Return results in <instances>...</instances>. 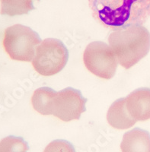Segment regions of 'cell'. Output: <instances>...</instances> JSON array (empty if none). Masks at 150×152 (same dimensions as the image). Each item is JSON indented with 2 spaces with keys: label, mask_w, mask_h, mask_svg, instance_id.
I'll list each match as a JSON object with an SVG mask.
<instances>
[{
  "label": "cell",
  "mask_w": 150,
  "mask_h": 152,
  "mask_svg": "<svg viewBox=\"0 0 150 152\" xmlns=\"http://www.w3.org/2000/svg\"><path fill=\"white\" fill-rule=\"evenodd\" d=\"M92 16L104 28L142 26L150 16V0H88Z\"/></svg>",
  "instance_id": "cell-1"
},
{
  "label": "cell",
  "mask_w": 150,
  "mask_h": 152,
  "mask_svg": "<svg viewBox=\"0 0 150 152\" xmlns=\"http://www.w3.org/2000/svg\"><path fill=\"white\" fill-rule=\"evenodd\" d=\"M108 42L119 64L129 69L149 52L150 33L143 25L130 27L113 31Z\"/></svg>",
  "instance_id": "cell-2"
},
{
  "label": "cell",
  "mask_w": 150,
  "mask_h": 152,
  "mask_svg": "<svg viewBox=\"0 0 150 152\" xmlns=\"http://www.w3.org/2000/svg\"><path fill=\"white\" fill-rule=\"evenodd\" d=\"M41 42L38 34L29 27L15 24L5 31L3 47L12 59L31 62Z\"/></svg>",
  "instance_id": "cell-3"
},
{
  "label": "cell",
  "mask_w": 150,
  "mask_h": 152,
  "mask_svg": "<svg viewBox=\"0 0 150 152\" xmlns=\"http://www.w3.org/2000/svg\"><path fill=\"white\" fill-rule=\"evenodd\" d=\"M68 58L69 52L62 41L47 38L37 47L32 66L41 75L52 76L64 69Z\"/></svg>",
  "instance_id": "cell-4"
},
{
  "label": "cell",
  "mask_w": 150,
  "mask_h": 152,
  "mask_svg": "<svg viewBox=\"0 0 150 152\" xmlns=\"http://www.w3.org/2000/svg\"><path fill=\"white\" fill-rule=\"evenodd\" d=\"M83 61L88 71L104 79L114 77L118 62L111 47L101 41L92 42L87 46Z\"/></svg>",
  "instance_id": "cell-5"
},
{
  "label": "cell",
  "mask_w": 150,
  "mask_h": 152,
  "mask_svg": "<svg viewBox=\"0 0 150 152\" xmlns=\"http://www.w3.org/2000/svg\"><path fill=\"white\" fill-rule=\"evenodd\" d=\"M87 100L81 92L73 88H64L57 92L54 99L53 115L64 122L79 119L85 111Z\"/></svg>",
  "instance_id": "cell-6"
},
{
  "label": "cell",
  "mask_w": 150,
  "mask_h": 152,
  "mask_svg": "<svg viewBox=\"0 0 150 152\" xmlns=\"http://www.w3.org/2000/svg\"><path fill=\"white\" fill-rule=\"evenodd\" d=\"M126 106L136 121L150 119V88H140L131 92L126 97Z\"/></svg>",
  "instance_id": "cell-7"
},
{
  "label": "cell",
  "mask_w": 150,
  "mask_h": 152,
  "mask_svg": "<svg viewBox=\"0 0 150 152\" xmlns=\"http://www.w3.org/2000/svg\"><path fill=\"white\" fill-rule=\"evenodd\" d=\"M109 125L117 129L131 128L136 123L128 112L126 106V98L117 99L109 107L107 113Z\"/></svg>",
  "instance_id": "cell-8"
},
{
  "label": "cell",
  "mask_w": 150,
  "mask_h": 152,
  "mask_svg": "<svg viewBox=\"0 0 150 152\" xmlns=\"http://www.w3.org/2000/svg\"><path fill=\"white\" fill-rule=\"evenodd\" d=\"M122 152H150V134L140 128L127 132L121 144Z\"/></svg>",
  "instance_id": "cell-9"
},
{
  "label": "cell",
  "mask_w": 150,
  "mask_h": 152,
  "mask_svg": "<svg viewBox=\"0 0 150 152\" xmlns=\"http://www.w3.org/2000/svg\"><path fill=\"white\" fill-rule=\"evenodd\" d=\"M57 92L48 87L38 88L32 95L33 108L42 115H53L54 102Z\"/></svg>",
  "instance_id": "cell-10"
},
{
  "label": "cell",
  "mask_w": 150,
  "mask_h": 152,
  "mask_svg": "<svg viewBox=\"0 0 150 152\" xmlns=\"http://www.w3.org/2000/svg\"><path fill=\"white\" fill-rule=\"evenodd\" d=\"M0 13L2 15L9 16L21 15L28 14L30 11L35 9L34 0H0Z\"/></svg>",
  "instance_id": "cell-11"
},
{
  "label": "cell",
  "mask_w": 150,
  "mask_h": 152,
  "mask_svg": "<svg viewBox=\"0 0 150 152\" xmlns=\"http://www.w3.org/2000/svg\"><path fill=\"white\" fill-rule=\"evenodd\" d=\"M28 145L21 137H5L0 141V152H27Z\"/></svg>",
  "instance_id": "cell-12"
},
{
  "label": "cell",
  "mask_w": 150,
  "mask_h": 152,
  "mask_svg": "<svg viewBox=\"0 0 150 152\" xmlns=\"http://www.w3.org/2000/svg\"><path fill=\"white\" fill-rule=\"evenodd\" d=\"M43 152H76L73 145L68 141L57 139L50 142Z\"/></svg>",
  "instance_id": "cell-13"
}]
</instances>
